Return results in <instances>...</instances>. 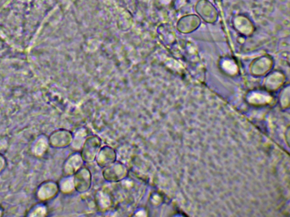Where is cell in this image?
<instances>
[{"label":"cell","instance_id":"cell-1","mask_svg":"<svg viewBox=\"0 0 290 217\" xmlns=\"http://www.w3.org/2000/svg\"><path fill=\"white\" fill-rule=\"evenodd\" d=\"M60 190L56 182L49 180L41 183L35 190L36 199L41 202H46L55 198Z\"/></svg>","mask_w":290,"mask_h":217},{"label":"cell","instance_id":"cell-2","mask_svg":"<svg viewBox=\"0 0 290 217\" xmlns=\"http://www.w3.org/2000/svg\"><path fill=\"white\" fill-rule=\"evenodd\" d=\"M101 141L96 136H92L87 138L83 146L81 157L86 162H92L96 159V155L100 150Z\"/></svg>","mask_w":290,"mask_h":217},{"label":"cell","instance_id":"cell-3","mask_svg":"<svg viewBox=\"0 0 290 217\" xmlns=\"http://www.w3.org/2000/svg\"><path fill=\"white\" fill-rule=\"evenodd\" d=\"M48 139L52 147L63 148L72 143L73 135L68 130L60 129L53 132L48 137Z\"/></svg>","mask_w":290,"mask_h":217},{"label":"cell","instance_id":"cell-4","mask_svg":"<svg viewBox=\"0 0 290 217\" xmlns=\"http://www.w3.org/2000/svg\"><path fill=\"white\" fill-rule=\"evenodd\" d=\"M74 188L79 192H85L90 189L91 175L87 168L83 167L74 173L73 177Z\"/></svg>","mask_w":290,"mask_h":217},{"label":"cell","instance_id":"cell-5","mask_svg":"<svg viewBox=\"0 0 290 217\" xmlns=\"http://www.w3.org/2000/svg\"><path fill=\"white\" fill-rule=\"evenodd\" d=\"M127 173V167L121 163L115 162L105 167L103 171L104 177L109 182H118L122 180Z\"/></svg>","mask_w":290,"mask_h":217},{"label":"cell","instance_id":"cell-6","mask_svg":"<svg viewBox=\"0 0 290 217\" xmlns=\"http://www.w3.org/2000/svg\"><path fill=\"white\" fill-rule=\"evenodd\" d=\"M196 12L207 21H214L217 17L216 8L208 0H200L196 5Z\"/></svg>","mask_w":290,"mask_h":217},{"label":"cell","instance_id":"cell-7","mask_svg":"<svg viewBox=\"0 0 290 217\" xmlns=\"http://www.w3.org/2000/svg\"><path fill=\"white\" fill-rule=\"evenodd\" d=\"M50 146L47 135L45 134L38 135L31 144V154L37 158H41L46 154Z\"/></svg>","mask_w":290,"mask_h":217},{"label":"cell","instance_id":"cell-8","mask_svg":"<svg viewBox=\"0 0 290 217\" xmlns=\"http://www.w3.org/2000/svg\"><path fill=\"white\" fill-rule=\"evenodd\" d=\"M83 159L79 154H73L65 160L63 165L64 176H72L78 171L83 164Z\"/></svg>","mask_w":290,"mask_h":217},{"label":"cell","instance_id":"cell-9","mask_svg":"<svg viewBox=\"0 0 290 217\" xmlns=\"http://www.w3.org/2000/svg\"><path fill=\"white\" fill-rule=\"evenodd\" d=\"M117 155L115 151L109 146H105L100 150L96 159L98 165L105 167L115 162Z\"/></svg>","mask_w":290,"mask_h":217},{"label":"cell","instance_id":"cell-10","mask_svg":"<svg viewBox=\"0 0 290 217\" xmlns=\"http://www.w3.org/2000/svg\"><path fill=\"white\" fill-rule=\"evenodd\" d=\"M48 213L47 205L43 202L38 203L32 206L27 211L26 216L29 217L46 216Z\"/></svg>","mask_w":290,"mask_h":217},{"label":"cell","instance_id":"cell-11","mask_svg":"<svg viewBox=\"0 0 290 217\" xmlns=\"http://www.w3.org/2000/svg\"><path fill=\"white\" fill-rule=\"evenodd\" d=\"M96 204L99 209L105 210L111 207L112 199L108 193L104 191H99L96 194Z\"/></svg>","mask_w":290,"mask_h":217},{"label":"cell","instance_id":"cell-12","mask_svg":"<svg viewBox=\"0 0 290 217\" xmlns=\"http://www.w3.org/2000/svg\"><path fill=\"white\" fill-rule=\"evenodd\" d=\"M58 184L60 191L64 194L71 193L75 189L73 177L72 176H65Z\"/></svg>","mask_w":290,"mask_h":217},{"label":"cell","instance_id":"cell-13","mask_svg":"<svg viewBox=\"0 0 290 217\" xmlns=\"http://www.w3.org/2000/svg\"><path fill=\"white\" fill-rule=\"evenodd\" d=\"M87 132L84 128H79L74 133L73 137L72 145L76 149H81L85 142L87 137Z\"/></svg>","mask_w":290,"mask_h":217},{"label":"cell","instance_id":"cell-14","mask_svg":"<svg viewBox=\"0 0 290 217\" xmlns=\"http://www.w3.org/2000/svg\"><path fill=\"white\" fill-rule=\"evenodd\" d=\"M7 165V161L6 157L3 154H0V173H1L5 169Z\"/></svg>","mask_w":290,"mask_h":217},{"label":"cell","instance_id":"cell-15","mask_svg":"<svg viewBox=\"0 0 290 217\" xmlns=\"http://www.w3.org/2000/svg\"><path fill=\"white\" fill-rule=\"evenodd\" d=\"M4 214V209L0 206V217H2Z\"/></svg>","mask_w":290,"mask_h":217}]
</instances>
